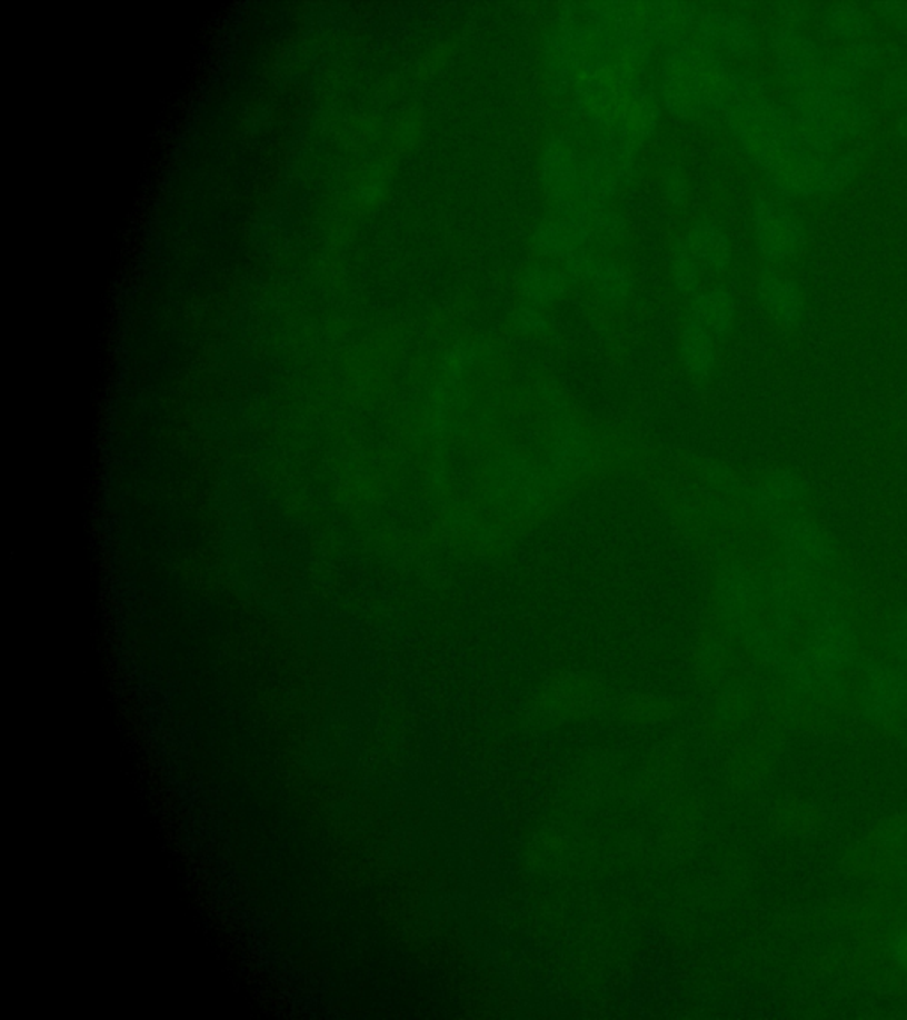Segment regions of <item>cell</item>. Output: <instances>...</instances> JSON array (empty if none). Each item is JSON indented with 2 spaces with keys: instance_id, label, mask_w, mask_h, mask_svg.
<instances>
[{
  "instance_id": "3",
  "label": "cell",
  "mask_w": 907,
  "mask_h": 1020,
  "mask_svg": "<svg viewBox=\"0 0 907 1020\" xmlns=\"http://www.w3.org/2000/svg\"><path fill=\"white\" fill-rule=\"evenodd\" d=\"M581 157L564 137L551 136L542 146L539 174L554 211L587 222L598 206L585 196L580 178ZM607 206V204H605Z\"/></svg>"
},
{
  "instance_id": "10",
  "label": "cell",
  "mask_w": 907,
  "mask_h": 1020,
  "mask_svg": "<svg viewBox=\"0 0 907 1020\" xmlns=\"http://www.w3.org/2000/svg\"><path fill=\"white\" fill-rule=\"evenodd\" d=\"M592 244L587 227L580 220L551 211L537 223L532 236V247L537 256L554 261H566L578 250Z\"/></svg>"
},
{
  "instance_id": "25",
  "label": "cell",
  "mask_w": 907,
  "mask_h": 1020,
  "mask_svg": "<svg viewBox=\"0 0 907 1020\" xmlns=\"http://www.w3.org/2000/svg\"><path fill=\"white\" fill-rule=\"evenodd\" d=\"M585 227L589 231L592 243L598 244L602 250L617 249L626 238V222L622 217L605 204L598 206L590 213Z\"/></svg>"
},
{
  "instance_id": "17",
  "label": "cell",
  "mask_w": 907,
  "mask_h": 1020,
  "mask_svg": "<svg viewBox=\"0 0 907 1020\" xmlns=\"http://www.w3.org/2000/svg\"><path fill=\"white\" fill-rule=\"evenodd\" d=\"M680 366L697 380H704L715 371L716 339L707 328L694 319H686L679 336Z\"/></svg>"
},
{
  "instance_id": "27",
  "label": "cell",
  "mask_w": 907,
  "mask_h": 1020,
  "mask_svg": "<svg viewBox=\"0 0 907 1020\" xmlns=\"http://www.w3.org/2000/svg\"><path fill=\"white\" fill-rule=\"evenodd\" d=\"M859 163L855 154H840L834 157L826 166L820 167L817 187L819 193L829 196V193L843 192L844 188L849 187L858 174Z\"/></svg>"
},
{
  "instance_id": "16",
  "label": "cell",
  "mask_w": 907,
  "mask_h": 1020,
  "mask_svg": "<svg viewBox=\"0 0 907 1020\" xmlns=\"http://www.w3.org/2000/svg\"><path fill=\"white\" fill-rule=\"evenodd\" d=\"M759 301L773 318L786 327H796L803 316V292L798 283L780 273H768L757 288Z\"/></svg>"
},
{
  "instance_id": "7",
  "label": "cell",
  "mask_w": 907,
  "mask_h": 1020,
  "mask_svg": "<svg viewBox=\"0 0 907 1020\" xmlns=\"http://www.w3.org/2000/svg\"><path fill=\"white\" fill-rule=\"evenodd\" d=\"M718 599L721 611L745 640L766 626L763 622V613L769 602L766 583L742 563H729L721 569Z\"/></svg>"
},
{
  "instance_id": "24",
  "label": "cell",
  "mask_w": 907,
  "mask_h": 1020,
  "mask_svg": "<svg viewBox=\"0 0 907 1020\" xmlns=\"http://www.w3.org/2000/svg\"><path fill=\"white\" fill-rule=\"evenodd\" d=\"M670 273H672L674 288L679 294L682 297L698 294L700 282H702V268L689 252L685 240H676L670 247Z\"/></svg>"
},
{
  "instance_id": "35",
  "label": "cell",
  "mask_w": 907,
  "mask_h": 1020,
  "mask_svg": "<svg viewBox=\"0 0 907 1020\" xmlns=\"http://www.w3.org/2000/svg\"><path fill=\"white\" fill-rule=\"evenodd\" d=\"M894 950L895 956H897V960H899V962L907 968V933L906 936H900L899 944H897Z\"/></svg>"
},
{
  "instance_id": "30",
  "label": "cell",
  "mask_w": 907,
  "mask_h": 1020,
  "mask_svg": "<svg viewBox=\"0 0 907 1020\" xmlns=\"http://www.w3.org/2000/svg\"><path fill=\"white\" fill-rule=\"evenodd\" d=\"M515 327L521 336H542L550 330V319L539 307L524 303L516 310Z\"/></svg>"
},
{
  "instance_id": "1",
  "label": "cell",
  "mask_w": 907,
  "mask_h": 1020,
  "mask_svg": "<svg viewBox=\"0 0 907 1020\" xmlns=\"http://www.w3.org/2000/svg\"><path fill=\"white\" fill-rule=\"evenodd\" d=\"M729 62L720 52L691 38L664 52L659 64V103L685 121H720Z\"/></svg>"
},
{
  "instance_id": "15",
  "label": "cell",
  "mask_w": 907,
  "mask_h": 1020,
  "mask_svg": "<svg viewBox=\"0 0 907 1020\" xmlns=\"http://www.w3.org/2000/svg\"><path fill=\"white\" fill-rule=\"evenodd\" d=\"M688 318L707 328L716 340L724 339L732 330L736 319L732 292L721 286L698 292L689 303Z\"/></svg>"
},
{
  "instance_id": "13",
  "label": "cell",
  "mask_w": 907,
  "mask_h": 1020,
  "mask_svg": "<svg viewBox=\"0 0 907 1020\" xmlns=\"http://www.w3.org/2000/svg\"><path fill=\"white\" fill-rule=\"evenodd\" d=\"M685 243L691 256L700 262V267L704 264L716 273L727 270L732 262L729 236L711 220L700 219L691 223L686 232Z\"/></svg>"
},
{
  "instance_id": "37",
  "label": "cell",
  "mask_w": 907,
  "mask_h": 1020,
  "mask_svg": "<svg viewBox=\"0 0 907 1020\" xmlns=\"http://www.w3.org/2000/svg\"><path fill=\"white\" fill-rule=\"evenodd\" d=\"M903 631L906 632V634H907V613H906V617H904V629H903Z\"/></svg>"
},
{
  "instance_id": "6",
  "label": "cell",
  "mask_w": 907,
  "mask_h": 1020,
  "mask_svg": "<svg viewBox=\"0 0 907 1020\" xmlns=\"http://www.w3.org/2000/svg\"><path fill=\"white\" fill-rule=\"evenodd\" d=\"M778 527L781 566L803 574L825 576L837 567V550L816 523L790 516Z\"/></svg>"
},
{
  "instance_id": "29",
  "label": "cell",
  "mask_w": 907,
  "mask_h": 1020,
  "mask_svg": "<svg viewBox=\"0 0 907 1020\" xmlns=\"http://www.w3.org/2000/svg\"><path fill=\"white\" fill-rule=\"evenodd\" d=\"M817 77H819V82L823 83V88L844 92V94H855L859 89V83H861L859 77L840 70L838 66L831 64L828 59H826L825 64L820 66Z\"/></svg>"
},
{
  "instance_id": "12",
  "label": "cell",
  "mask_w": 907,
  "mask_h": 1020,
  "mask_svg": "<svg viewBox=\"0 0 907 1020\" xmlns=\"http://www.w3.org/2000/svg\"><path fill=\"white\" fill-rule=\"evenodd\" d=\"M865 709L868 714L883 718L894 714L907 703V679L895 668L886 664H867L864 668Z\"/></svg>"
},
{
  "instance_id": "4",
  "label": "cell",
  "mask_w": 907,
  "mask_h": 1020,
  "mask_svg": "<svg viewBox=\"0 0 907 1020\" xmlns=\"http://www.w3.org/2000/svg\"><path fill=\"white\" fill-rule=\"evenodd\" d=\"M598 461V443L589 429L572 414H557L546 440V462L542 464L555 488L560 491L564 486L589 476Z\"/></svg>"
},
{
  "instance_id": "20",
  "label": "cell",
  "mask_w": 907,
  "mask_h": 1020,
  "mask_svg": "<svg viewBox=\"0 0 907 1020\" xmlns=\"http://www.w3.org/2000/svg\"><path fill=\"white\" fill-rule=\"evenodd\" d=\"M580 178L585 196L596 204H608L622 184L616 170L608 166L598 151L581 157Z\"/></svg>"
},
{
  "instance_id": "36",
  "label": "cell",
  "mask_w": 907,
  "mask_h": 1020,
  "mask_svg": "<svg viewBox=\"0 0 907 1020\" xmlns=\"http://www.w3.org/2000/svg\"><path fill=\"white\" fill-rule=\"evenodd\" d=\"M899 133L907 140V112L904 113L903 118L899 119Z\"/></svg>"
},
{
  "instance_id": "32",
  "label": "cell",
  "mask_w": 907,
  "mask_h": 1020,
  "mask_svg": "<svg viewBox=\"0 0 907 1020\" xmlns=\"http://www.w3.org/2000/svg\"><path fill=\"white\" fill-rule=\"evenodd\" d=\"M881 97L890 103L906 100L907 98V66L894 73L886 74L881 82Z\"/></svg>"
},
{
  "instance_id": "23",
  "label": "cell",
  "mask_w": 907,
  "mask_h": 1020,
  "mask_svg": "<svg viewBox=\"0 0 907 1020\" xmlns=\"http://www.w3.org/2000/svg\"><path fill=\"white\" fill-rule=\"evenodd\" d=\"M829 34L838 40L859 41L874 34V20L867 9L856 4H838L825 18Z\"/></svg>"
},
{
  "instance_id": "9",
  "label": "cell",
  "mask_w": 907,
  "mask_h": 1020,
  "mask_svg": "<svg viewBox=\"0 0 907 1020\" xmlns=\"http://www.w3.org/2000/svg\"><path fill=\"white\" fill-rule=\"evenodd\" d=\"M697 38L721 56L750 59L760 49V38L754 23L742 14L724 9H704L697 22Z\"/></svg>"
},
{
  "instance_id": "11",
  "label": "cell",
  "mask_w": 907,
  "mask_h": 1020,
  "mask_svg": "<svg viewBox=\"0 0 907 1020\" xmlns=\"http://www.w3.org/2000/svg\"><path fill=\"white\" fill-rule=\"evenodd\" d=\"M803 497L801 482L790 471H777L764 480L751 493L750 506L763 521L780 523L790 518V509L798 506Z\"/></svg>"
},
{
  "instance_id": "21",
  "label": "cell",
  "mask_w": 907,
  "mask_h": 1020,
  "mask_svg": "<svg viewBox=\"0 0 907 1020\" xmlns=\"http://www.w3.org/2000/svg\"><path fill=\"white\" fill-rule=\"evenodd\" d=\"M784 144H786L787 153L808 169L819 170L834 158L835 153L834 146L826 144L825 140L814 136L807 128H803L796 118H794L793 127L784 137Z\"/></svg>"
},
{
  "instance_id": "2",
  "label": "cell",
  "mask_w": 907,
  "mask_h": 1020,
  "mask_svg": "<svg viewBox=\"0 0 907 1020\" xmlns=\"http://www.w3.org/2000/svg\"><path fill=\"white\" fill-rule=\"evenodd\" d=\"M488 482L494 500L516 514H534L559 491L545 467H536L530 459L509 450L498 453L489 464Z\"/></svg>"
},
{
  "instance_id": "28",
  "label": "cell",
  "mask_w": 907,
  "mask_h": 1020,
  "mask_svg": "<svg viewBox=\"0 0 907 1020\" xmlns=\"http://www.w3.org/2000/svg\"><path fill=\"white\" fill-rule=\"evenodd\" d=\"M599 261H601V258H599L598 252L587 247V249L578 250V252L569 256L566 261H562V270L572 283H590L594 276H596Z\"/></svg>"
},
{
  "instance_id": "26",
  "label": "cell",
  "mask_w": 907,
  "mask_h": 1020,
  "mask_svg": "<svg viewBox=\"0 0 907 1020\" xmlns=\"http://www.w3.org/2000/svg\"><path fill=\"white\" fill-rule=\"evenodd\" d=\"M883 59V49L873 41H859V43L849 44L846 49L837 50L831 53L828 61L838 66L840 70L847 73L861 77L868 71H873Z\"/></svg>"
},
{
  "instance_id": "14",
  "label": "cell",
  "mask_w": 907,
  "mask_h": 1020,
  "mask_svg": "<svg viewBox=\"0 0 907 1020\" xmlns=\"http://www.w3.org/2000/svg\"><path fill=\"white\" fill-rule=\"evenodd\" d=\"M808 98L837 119L847 139L864 137L873 128V110L867 101L858 97L856 92L844 94V92L819 88Z\"/></svg>"
},
{
  "instance_id": "22",
  "label": "cell",
  "mask_w": 907,
  "mask_h": 1020,
  "mask_svg": "<svg viewBox=\"0 0 907 1020\" xmlns=\"http://www.w3.org/2000/svg\"><path fill=\"white\" fill-rule=\"evenodd\" d=\"M590 286L599 300L605 301L608 306L619 307L631 300V276L620 262L611 261V259L601 258Z\"/></svg>"
},
{
  "instance_id": "34",
  "label": "cell",
  "mask_w": 907,
  "mask_h": 1020,
  "mask_svg": "<svg viewBox=\"0 0 907 1020\" xmlns=\"http://www.w3.org/2000/svg\"><path fill=\"white\" fill-rule=\"evenodd\" d=\"M807 18V9L799 4H784L780 6V9H778V20H780V27H786V29H794V31H798V27L803 26Z\"/></svg>"
},
{
  "instance_id": "5",
  "label": "cell",
  "mask_w": 907,
  "mask_h": 1020,
  "mask_svg": "<svg viewBox=\"0 0 907 1020\" xmlns=\"http://www.w3.org/2000/svg\"><path fill=\"white\" fill-rule=\"evenodd\" d=\"M590 47L589 27L578 20H564L546 34V82L555 97H566L575 91L578 77L589 59Z\"/></svg>"
},
{
  "instance_id": "18",
  "label": "cell",
  "mask_w": 907,
  "mask_h": 1020,
  "mask_svg": "<svg viewBox=\"0 0 907 1020\" xmlns=\"http://www.w3.org/2000/svg\"><path fill=\"white\" fill-rule=\"evenodd\" d=\"M571 283L560 268L551 264H532L524 271L519 280V291L525 298V303L545 309L562 300Z\"/></svg>"
},
{
  "instance_id": "31",
  "label": "cell",
  "mask_w": 907,
  "mask_h": 1020,
  "mask_svg": "<svg viewBox=\"0 0 907 1020\" xmlns=\"http://www.w3.org/2000/svg\"><path fill=\"white\" fill-rule=\"evenodd\" d=\"M661 181H664V190L667 193L668 202L672 206L685 204L686 197H688V184H686L682 170L670 163V166L665 167Z\"/></svg>"
},
{
  "instance_id": "8",
  "label": "cell",
  "mask_w": 907,
  "mask_h": 1020,
  "mask_svg": "<svg viewBox=\"0 0 907 1020\" xmlns=\"http://www.w3.org/2000/svg\"><path fill=\"white\" fill-rule=\"evenodd\" d=\"M751 222L757 249L766 261H789L801 249L805 240L803 223L781 202L757 197L751 208Z\"/></svg>"
},
{
  "instance_id": "19",
  "label": "cell",
  "mask_w": 907,
  "mask_h": 1020,
  "mask_svg": "<svg viewBox=\"0 0 907 1020\" xmlns=\"http://www.w3.org/2000/svg\"><path fill=\"white\" fill-rule=\"evenodd\" d=\"M820 170V169H819ZM819 170L808 169L796 162L793 157L784 166L771 170L766 176L773 192L784 199H808L819 193L817 178Z\"/></svg>"
},
{
  "instance_id": "33",
  "label": "cell",
  "mask_w": 907,
  "mask_h": 1020,
  "mask_svg": "<svg viewBox=\"0 0 907 1020\" xmlns=\"http://www.w3.org/2000/svg\"><path fill=\"white\" fill-rule=\"evenodd\" d=\"M873 9L890 26H907V2H879Z\"/></svg>"
}]
</instances>
